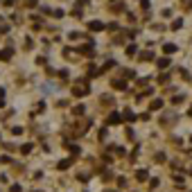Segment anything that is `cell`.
<instances>
[{"label":"cell","instance_id":"277c9868","mask_svg":"<svg viewBox=\"0 0 192 192\" xmlns=\"http://www.w3.org/2000/svg\"><path fill=\"white\" fill-rule=\"evenodd\" d=\"M174 50H176V45H172V43L165 45V52H174Z\"/></svg>","mask_w":192,"mask_h":192},{"label":"cell","instance_id":"7a4b0ae2","mask_svg":"<svg viewBox=\"0 0 192 192\" xmlns=\"http://www.w3.org/2000/svg\"><path fill=\"white\" fill-rule=\"evenodd\" d=\"M9 54H11L9 50H2V52H0V59H2V61H7V59H9Z\"/></svg>","mask_w":192,"mask_h":192},{"label":"cell","instance_id":"5b68a950","mask_svg":"<svg viewBox=\"0 0 192 192\" xmlns=\"http://www.w3.org/2000/svg\"><path fill=\"white\" fill-rule=\"evenodd\" d=\"M136 176H138V179H147V172H145V170H140V172H138Z\"/></svg>","mask_w":192,"mask_h":192},{"label":"cell","instance_id":"3957f363","mask_svg":"<svg viewBox=\"0 0 192 192\" xmlns=\"http://www.w3.org/2000/svg\"><path fill=\"white\" fill-rule=\"evenodd\" d=\"M86 93H88L86 88H77V90H75V95H79V97H81V95H86Z\"/></svg>","mask_w":192,"mask_h":192},{"label":"cell","instance_id":"6da1fadb","mask_svg":"<svg viewBox=\"0 0 192 192\" xmlns=\"http://www.w3.org/2000/svg\"><path fill=\"white\" fill-rule=\"evenodd\" d=\"M88 27H90V29H95V32H97V29H102V27H104V23H100V20H93V23H90Z\"/></svg>","mask_w":192,"mask_h":192}]
</instances>
